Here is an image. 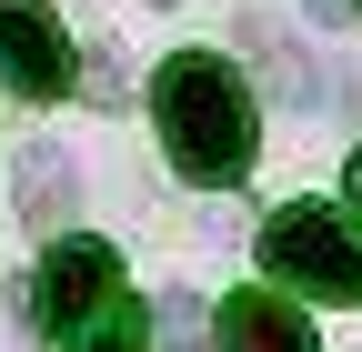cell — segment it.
<instances>
[{"label": "cell", "mask_w": 362, "mask_h": 352, "mask_svg": "<svg viewBox=\"0 0 362 352\" xmlns=\"http://www.w3.org/2000/svg\"><path fill=\"white\" fill-rule=\"evenodd\" d=\"M151 121H161V151L181 182H242L252 161V91L232 61L211 51H181L151 71Z\"/></svg>", "instance_id": "6da1fadb"}, {"label": "cell", "mask_w": 362, "mask_h": 352, "mask_svg": "<svg viewBox=\"0 0 362 352\" xmlns=\"http://www.w3.org/2000/svg\"><path fill=\"white\" fill-rule=\"evenodd\" d=\"M262 272H282L322 302H362V232L342 222L332 201H292L262 222Z\"/></svg>", "instance_id": "7a4b0ae2"}, {"label": "cell", "mask_w": 362, "mask_h": 352, "mask_svg": "<svg viewBox=\"0 0 362 352\" xmlns=\"http://www.w3.org/2000/svg\"><path fill=\"white\" fill-rule=\"evenodd\" d=\"M111 292H121V252L71 232V242H51V262H40V282H30V322L40 332H81Z\"/></svg>", "instance_id": "3957f363"}, {"label": "cell", "mask_w": 362, "mask_h": 352, "mask_svg": "<svg viewBox=\"0 0 362 352\" xmlns=\"http://www.w3.org/2000/svg\"><path fill=\"white\" fill-rule=\"evenodd\" d=\"M0 81L30 101H61L71 91V30L51 0H0Z\"/></svg>", "instance_id": "277c9868"}, {"label": "cell", "mask_w": 362, "mask_h": 352, "mask_svg": "<svg viewBox=\"0 0 362 352\" xmlns=\"http://www.w3.org/2000/svg\"><path fill=\"white\" fill-rule=\"evenodd\" d=\"M211 332H221V352H322V342H312V322L292 312L282 292H262V282L221 302V322H211Z\"/></svg>", "instance_id": "5b68a950"}, {"label": "cell", "mask_w": 362, "mask_h": 352, "mask_svg": "<svg viewBox=\"0 0 362 352\" xmlns=\"http://www.w3.org/2000/svg\"><path fill=\"white\" fill-rule=\"evenodd\" d=\"M21 211H30V222H61V211H71V151H51V141L21 151Z\"/></svg>", "instance_id": "8992f818"}, {"label": "cell", "mask_w": 362, "mask_h": 352, "mask_svg": "<svg viewBox=\"0 0 362 352\" xmlns=\"http://www.w3.org/2000/svg\"><path fill=\"white\" fill-rule=\"evenodd\" d=\"M71 352H151V312H131V302L111 292L101 312H90V322L71 332Z\"/></svg>", "instance_id": "52a82bcc"}, {"label": "cell", "mask_w": 362, "mask_h": 352, "mask_svg": "<svg viewBox=\"0 0 362 352\" xmlns=\"http://www.w3.org/2000/svg\"><path fill=\"white\" fill-rule=\"evenodd\" d=\"M151 342H161V352H192V342H202V302H192V292H161V302H151Z\"/></svg>", "instance_id": "ba28073f"}, {"label": "cell", "mask_w": 362, "mask_h": 352, "mask_svg": "<svg viewBox=\"0 0 362 352\" xmlns=\"http://www.w3.org/2000/svg\"><path fill=\"white\" fill-rule=\"evenodd\" d=\"M252 51L272 61V91H282V101H302V91H312V71H302V51H292V40H282V30H272V20L252 30Z\"/></svg>", "instance_id": "9c48e42d"}, {"label": "cell", "mask_w": 362, "mask_h": 352, "mask_svg": "<svg viewBox=\"0 0 362 352\" xmlns=\"http://www.w3.org/2000/svg\"><path fill=\"white\" fill-rule=\"evenodd\" d=\"M342 11H352V0H312V20H342Z\"/></svg>", "instance_id": "30bf717a"}, {"label": "cell", "mask_w": 362, "mask_h": 352, "mask_svg": "<svg viewBox=\"0 0 362 352\" xmlns=\"http://www.w3.org/2000/svg\"><path fill=\"white\" fill-rule=\"evenodd\" d=\"M342 182H352V201H362V151H352V171H342Z\"/></svg>", "instance_id": "8fae6325"}, {"label": "cell", "mask_w": 362, "mask_h": 352, "mask_svg": "<svg viewBox=\"0 0 362 352\" xmlns=\"http://www.w3.org/2000/svg\"><path fill=\"white\" fill-rule=\"evenodd\" d=\"M161 11H171V0H161Z\"/></svg>", "instance_id": "7c38bea8"}]
</instances>
